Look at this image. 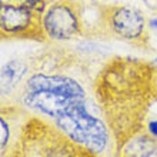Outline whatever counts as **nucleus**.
<instances>
[{"instance_id": "nucleus-4", "label": "nucleus", "mask_w": 157, "mask_h": 157, "mask_svg": "<svg viewBox=\"0 0 157 157\" xmlns=\"http://www.w3.org/2000/svg\"><path fill=\"white\" fill-rule=\"evenodd\" d=\"M106 23L116 37L141 44L146 37V19L143 13L128 6H110L104 13Z\"/></svg>"}, {"instance_id": "nucleus-1", "label": "nucleus", "mask_w": 157, "mask_h": 157, "mask_svg": "<svg viewBox=\"0 0 157 157\" xmlns=\"http://www.w3.org/2000/svg\"><path fill=\"white\" fill-rule=\"evenodd\" d=\"M53 126L78 147L101 154L110 141V127L89 110L87 99L80 100L63 116L52 120Z\"/></svg>"}, {"instance_id": "nucleus-3", "label": "nucleus", "mask_w": 157, "mask_h": 157, "mask_svg": "<svg viewBox=\"0 0 157 157\" xmlns=\"http://www.w3.org/2000/svg\"><path fill=\"white\" fill-rule=\"evenodd\" d=\"M0 30L3 37H33L46 36L41 27V16L16 3H3L0 10Z\"/></svg>"}, {"instance_id": "nucleus-11", "label": "nucleus", "mask_w": 157, "mask_h": 157, "mask_svg": "<svg viewBox=\"0 0 157 157\" xmlns=\"http://www.w3.org/2000/svg\"><path fill=\"white\" fill-rule=\"evenodd\" d=\"M144 132L157 140V117H151L144 123Z\"/></svg>"}, {"instance_id": "nucleus-12", "label": "nucleus", "mask_w": 157, "mask_h": 157, "mask_svg": "<svg viewBox=\"0 0 157 157\" xmlns=\"http://www.w3.org/2000/svg\"><path fill=\"white\" fill-rule=\"evenodd\" d=\"M75 157H100L99 154L96 153H91V151H89V150L83 149V147H78L77 151H76Z\"/></svg>"}, {"instance_id": "nucleus-6", "label": "nucleus", "mask_w": 157, "mask_h": 157, "mask_svg": "<svg viewBox=\"0 0 157 157\" xmlns=\"http://www.w3.org/2000/svg\"><path fill=\"white\" fill-rule=\"evenodd\" d=\"M23 90H53L60 91L73 97L86 99L84 87L70 76L64 75H44V73H34L25 83Z\"/></svg>"}, {"instance_id": "nucleus-10", "label": "nucleus", "mask_w": 157, "mask_h": 157, "mask_svg": "<svg viewBox=\"0 0 157 157\" xmlns=\"http://www.w3.org/2000/svg\"><path fill=\"white\" fill-rule=\"evenodd\" d=\"M17 3L27 7L29 10L34 12L39 16H41L46 12V9L49 7L47 3H46V0H17Z\"/></svg>"}, {"instance_id": "nucleus-2", "label": "nucleus", "mask_w": 157, "mask_h": 157, "mask_svg": "<svg viewBox=\"0 0 157 157\" xmlns=\"http://www.w3.org/2000/svg\"><path fill=\"white\" fill-rule=\"evenodd\" d=\"M41 27L46 37L56 41L75 39L82 32V20L77 4L70 0H59L41 14Z\"/></svg>"}, {"instance_id": "nucleus-13", "label": "nucleus", "mask_w": 157, "mask_h": 157, "mask_svg": "<svg viewBox=\"0 0 157 157\" xmlns=\"http://www.w3.org/2000/svg\"><path fill=\"white\" fill-rule=\"evenodd\" d=\"M149 26L151 27V29H154V30L157 29V17H153V19L149 21Z\"/></svg>"}, {"instance_id": "nucleus-9", "label": "nucleus", "mask_w": 157, "mask_h": 157, "mask_svg": "<svg viewBox=\"0 0 157 157\" xmlns=\"http://www.w3.org/2000/svg\"><path fill=\"white\" fill-rule=\"evenodd\" d=\"M0 128H2V144H0V149H2V157H4L9 153V143L12 140V128H10V124L7 121V117L4 114L0 117Z\"/></svg>"}, {"instance_id": "nucleus-8", "label": "nucleus", "mask_w": 157, "mask_h": 157, "mask_svg": "<svg viewBox=\"0 0 157 157\" xmlns=\"http://www.w3.org/2000/svg\"><path fill=\"white\" fill-rule=\"evenodd\" d=\"M29 71V66L21 60H10L2 67V93L9 94Z\"/></svg>"}, {"instance_id": "nucleus-7", "label": "nucleus", "mask_w": 157, "mask_h": 157, "mask_svg": "<svg viewBox=\"0 0 157 157\" xmlns=\"http://www.w3.org/2000/svg\"><path fill=\"white\" fill-rule=\"evenodd\" d=\"M116 153L117 157H157V140L141 130L121 143Z\"/></svg>"}, {"instance_id": "nucleus-14", "label": "nucleus", "mask_w": 157, "mask_h": 157, "mask_svg": "<svg viewBox=\"0 0 157 157\" xmlns=\"http://www.w3.org/2000/svg\"><path fill=\"white\" fill-rule=\"evenodd\" d=\"M151 66H153V67H154V70H156V71H157V57H156V59H154L153 62H151Z\"/></svg>"}, {"instance_id": "nucleus-5", "label": "nucleus", "mask_w": 157, "mask_h": 157, "mask_svg": "<svg viewBox=\"0 0 157 157\" xmlns=\"http://www.w3.org/2000/svg\"><path fill=\"white\" fill-rule=\"evenodd\" d=\"M80 100L84 99L53 90H23L20 97L25 107L39 116L50 117L52 120L63 116Z\"/></svg>"}]
</instances>
